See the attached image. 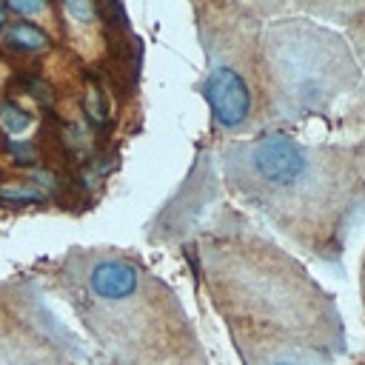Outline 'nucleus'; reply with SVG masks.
Segmentation results:
<instances>
[{
	"label": "nucleus",
	"instance_id": "nucleus-1",
	"mask_svg": "<svg viewBox=\"0 0 365 365\" xmlns=\"http://www.w3.org/2000/svg\"><path fill=\"white\" fill-rule=\"evenodd\" d=\"M68 342L29 277L0 282V365H74Z\"/></svg>",
	"mask_w": 365,
	"mask_h": 365
},
{
	"label": "nucleus",
	"instance_id": "nucleus-2",
	"mask_svg": "<svg viewBox=\"0 0 365 365\" xmlns=\"http://www.w3.org/2000/svg\"><path fill=\"white\" fill-rule=\"evenodd\" d=\"M202 94L211 106L214 120L222 128H237L245 123L251 111V91H248L245 77L234 66H214L205 77Z\"/></svg>",
	"mask_w": 365,
	"mask_h": 365
},
{
	"label": "nucleus",
	"instance_id": "nucleus-3",
	"mask_svg": "<svg viewBox=\"0 0 365 365\" xmlns=\"http://www.w3.org/2000/svg\"><path fill=\"white\" fill-rule=\"evenodd\" d=\"M6 46L14 51H40L48 46V37H46V31H40L31 23H14L6 31Z\"/></svg>",
	"mask_w": 365,
	"mask_h": 365
},
{
	"label": "nucleus",
	"instance_id": "nucleus-4",
	"mask_svg": "<svg viewBox=\"0 0 365 365\" xmlns=\"http://www.w3.org/2000/svg\"><path fill=\"white\" fill-rule=\"evenodd\" d=\"M0 123H3V128H6L9 134H23V131L31 125V117H29L23 108L6 103V106L0 108Z\"/></svg>",
	"mask_w": 365,
	"mask_h": 365
},
{
	"label": "nucleus",
	"instance_id": "nucleus-5",
	"mask_svg": "<svg viewBox=\"0 0 365 365\" xmlns=\"http://www.w3.org/2000/svg\"><path fill=\"white\" fill-rule=\"evenodd\" d=\"M0 200H6V202H43L46 197L29 185H6V188H0Z\"/></svg>",
	"mask_w": 365,
	"mask_h": 365
},
{
	"label": "nucleus",
	"instance_id": "nucleus-6",
	"mask_svg": "<svg viewBox=\"0 0 365 365\" xmlns=\"http://www.w3.org/2000/svg\"><path fill=\"white\" fill-rule=\"evenodd\" d=\"M86 106H88V117H91L97 125H103V123L108 120V108H106V103H103V91H100L97 86L88 88V100H86Z\"/></svg>",
	"mask_w": 365,
	"mask_h": 365
},
{
	"label": "nucleus",
	"instance_id": "nucleus-7",
	"mask_svg": "<svg viewBox=\"0 0 365 365\" xmlns=\"http://www.w3.org/2000/svg\"><path fill=\"white\" fill-rule=\"evenodd\" d=\"M63 6H66V14L77 23H91V17H94L91 0H63Z\"/></svg>",
	"mask_w": 365,
	"mask_h": 365
},
{
	"label": "nucleus",
	"instance_id": "nucleus-8",
	"mask_svg": "<svg viewBox=\"0 0 365 365\" xmlns=\"http://www.w3.org/2000/svg\"><path fill=\"white\" fill-rule=\"evenodd\" d=\"M9 6L20 14H40L46 9V0H9Z\"/></svg>",
	"mask_w": 365,
	"mask_h": 365
},
{
	"label": "nucleus",
	"instance_id": "nucleus-9",
	"mask_svg": "<svg viewBox=\"0 0 365 365\" xmlns=\"http://www.w3.org/2000/svg\"><path fill=\"white\" fill-rule=\"evenodd\" d=\"M0 26H3V6H0Z\"/></svg>",
	"mask_w": 365,
	"mask_h": 365
},
{
	"label": "nucleus",
	"instance_id": "nucleus-10",
	"mask_svg": "<svg viewBox=\"0 0 365 365\" xmlns=\"http://www.w3.org/2000/svg\"><path fill=\"white\" fill-rule=\"evenodd\" d=\"M274 365H294V362H274Z\"/></svg>",
	"mask_w": 365,
	"mask_h": 365
}]
</instances>
